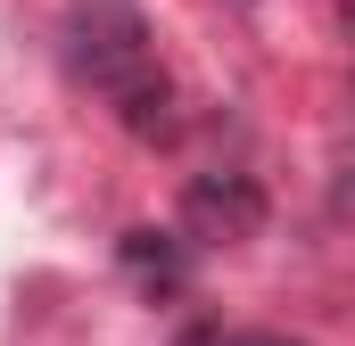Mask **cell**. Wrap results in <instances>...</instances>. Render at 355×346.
Masks as SVG:
<instances>
[{
    "label": "cell",
    "mask_w": 355,
    "mask_h": 346,
    "mask_svg": "<svg viewBox=\"0 0 355 346\" xmlns=\"http://www.w3.org/2000/svg\"><path fill=\"white\" fill-rule=\"evenodd\" d=\"M215 346H297V338H281V330H240V338H215Z\"/></svg>",
    "instance_id": "cell-4"
},
{
    "label": "cell",
    "mask_w": 355,
    "mask_h": 346,
    "mask_svg": "<svg viewBox=\"0 0 355 346\" xmlns=\"http://www.w3.org/2000/svg\"><path fill=\"white\" fill-rule=\"evenodd\" d=\"M58 58L83 91H99L116 107V124L132 140H174V83L157 66V42H149V17L132 0H75L67 25H58Z\"/></svg>",
    "instance_id": "cell-1"
},
{
    "label": "cell",
    "mask_w": 355,
    "mask_h": 346,
    "mask_svg": "<svg viewBox=\"0 0 355 346\" xmlns=\"http://www.w3.org/2000/svg\"><path fill=\"white\" fill-rule=\"evenodd\" d=\"M339 25H347V33H355V0H339Z\"/></svg>",
    "instance_id": "cell-5"
},
{
    "label": "cell",
    "mask_w": 355,
    "mask_h": 346,
    "mask_svg": "<svg viewBox=\"0 0 355 346\" xmlns=\"http://www.w3.org/2000/svg\"><path fill=\"white\" fill-rule=\"evenodd\" d=\"M116 256H124V272H132L149 297H182L190 272H198V239H190V231H157V223H132V231L116 239Z\"/></svg>",
    "instance_id": "cell-3"
},
{
    "label": "cell",
    "mask_w": 355,
    "mask_h": 346,
    "mask_svg": "<svg viewBox=\"0 0 355 346\" xmlns=\"http://www.w3.org/2000/svg\"><path fill=\"white\" fill-rule=\"evenodd\" d=\"M182 231L198 239V248H232V239H257L265 231V181L257 173H190L182 181Z\"/></svg>",
    "instance_id": "cell-2"
}]
</instances>
